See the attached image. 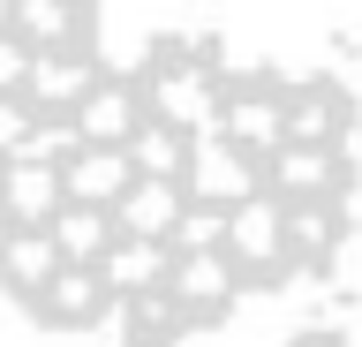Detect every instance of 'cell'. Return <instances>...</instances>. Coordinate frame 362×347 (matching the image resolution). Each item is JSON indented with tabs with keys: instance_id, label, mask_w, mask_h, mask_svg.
<instances>
[{
	"instance_id": "obj_1",
	"label": "cell",
	"mask_w": 362,
	"mask_h": 347,
	"mask_svg": "<svg viewBox=\"0 0 362 347\" xmlns=\"http://www.w3.org/2000/svg\"><path fill=\"white\" fill-rule=\"evenodd\" d=\"M362 227V98L325 61L129 0H0V302L189 347L325 287Z\"/></svg>"
}]
</instances>
